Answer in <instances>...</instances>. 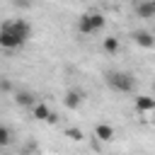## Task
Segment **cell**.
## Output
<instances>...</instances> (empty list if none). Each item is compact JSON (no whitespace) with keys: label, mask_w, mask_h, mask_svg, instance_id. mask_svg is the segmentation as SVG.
Here are the masks:
<instances>
[{"label":"cell","mask_w":155,"mask_h":155,"mask_svg":"<svg viewBox=\"0 0 155 155\" xmlns=\"http://www.w3.org/2000/svg\"><path fill=\"white\" fill-rule=\"evenodd\" d=\"M104 82L114 90V92H131L136 87V78L126 70H109L104 73Z\"/></svg>","instance_id":"cell-1"},{"label":"cell","mask_w":155,"mask_h":155,"mask_svg":"<svg viewBox=\"0 0 155 155\" xmlns=\"http://www.w3.org/2000/svg\"><path fill=\"white\" fill-rule=\"evenodd\" d=\"M102 27H104V15H99V12H87L78 19V31L80 34H94Z\"/></svg>","instance_id":"cell-2"},{"label":"cell","mask_w":155,"mask_h":155,"mask_svg":"<svg viewBox=\"0 0 155 155\" xmlns=\"http://www.w3.org/2000/svg\"><path fill=\"white\" fill-rule=\"evenodd\" d=\"M22 44H24V39H22L19 34H15L7 24H2V27H0V46H2V48L12 51V48H19Z\"/></svg>","instance_id":"cell-3"},{"label":"cell","mask_w":155,"mask_h":155,"mask_svg":"<svg viewBox=\"0 0 155 155\" xmlns=\"http://www.w3.org/2000/svg\"><path fill=\"white\" fill-rule=\"evenodd\" d=\"M5 24H7L15 34H19L24 41L31 36V27H29V22H27V19H10V22H5Z\"/></svg>","instance_id":"cell-4"},{"label":"cell","mask_w":155,"mask_h":155,"mask_svg":"<svg viewBox=\"0 0 155 155\" xmlns=\"http://www.w3.org/2000/svg\"><path fill=\"white\" fill-rule=\"evenodd\" d=\"M131 39H133L138 46H143V48H155V36H153L150 31H145V29H136V31L131 34Z\"/></svg>","instance_id":"cell-5"},{"label":"cell","mask_w":155,"mask_h":155,"mask_svg":"<svg viewBox=\"0 0 155 155\" xmlns=\"http://www.w3.org/2000/svg\"><path fill=\"white\" fill-rule=\"evenodd\" d=\"M94 136H97L99 140L109 143V140L116 138V131H114V126H109V124H97V126H94Z\"/></svg>","instance_id":"cell-6"},{"label":"cell","mask_w":155,"mask_h":155,"mask_svg":"<svg viewBox=\"0 0 155 155\" xmlns=\"http://www.w3.org/2000/svg\"><path fill=\"white\" fill-rule=\"evenodd\" d=\"M82 97H85V92H82V90H70V92L65 94L63 104H65L68 109H78V107L82 104Z\"/></svg>","instance_id":"cell-7"},{"label":"cell","mask_w":155,"mask_h":155,"mask_svg":"<svg viewBox=\"0 0 155 155\" xmlns=\"http://www.w3.org/2000/svg\"><path fill=\"white\" fill-rule=\"evenodd\" d=\"M136 109H138V111H155V97L138 94V97H136Z\"/></svg>","instance_id":"cell-8"},{"label":"cell","mask_w":155,"mask_h":155,"mask_svg":"<svg viewBox=\"0 0 155 155\" xmlns=\"http://www.w3.org/2000/svg\"><path fill=\"white\" fill-rule=\"evenodd\" d=\"M136 15L138 17H155V0H143L136 5Z\"/></svg>","instance_id":"cell-9"},{"label":"cell","mask_w":155,"mask_h":155,"mask_svg":"<svg viewBox=\"0 0 155 155\" xmlns=\"http://www.w3.org/2000/svg\"><path fill=\"white\" fill-rule=\"evenodd\" d=\"M15 102H17L19 107H34V104H36V97H34L29 90H19V92L15 94Z\"/></svg>","instance_id":"cell-10"},{"label":"cell","mask_w":155,"mask_h":155,"mask_svg":"<svg viewBox=\"0 0 155 155\" xmlns=\"http://www.w3.org/2000/svg\"><path fill=\"white\" fill-rule=\"evenodd\" d=\"M34 119H39V121H48L51 119V111H48V107L44 102H36L34 104Z\"/></svg>","instance_id":"cell-11"},{"label":"cell","mask_w":155,"mask_h":155,"mask_svg":"<svg viewBox=\"0 0 155 155\" xmlns=\"http://www.w3.org/2000/svg\"><path fill=\"white\" fill-rule=\"evenodd\" d=\"M12 143V131L7 126H0V148H7Z\"/></svg>","instance_id":"cell-12"},{"label":"cell","mask_w":155,"mask_h":155,"mask_svg":"<svg viewBox=\"0 0 155 155\" xmlns=\"http://www.w3.org/2000/svg\"><path fill=\"white\" fill-rule=\"evenodd\" d=\"M104 51L107 53H116L119 51V39L116 36H107L104 39Z\"/></svg>","instance_id":"cell-13"},{"label":"cell","mask_w":155,"mask_h":155,"mask_svg":"<svg viewBox=\"0 0 155 155\" xmlns=\"http://www.w3.org/2000/svg\"><path fill=\"white\" fill-rule=\"evenodd\" d=\"M65 136H68L70 140H78V143H80V140L85 138V133H82L80 128H68V131H65Z\"/></svg>","instance_id":"cell-14"},{"label":"cell","mask_w":155,"mask_h":155,"mask_svg":"<svg viewBox=\"0 0 155 155\" xmlns=\"http://www.w3.org/2000/svg\"><path fill=\"white\" fill-rule=\"evenodd\" d=\"M0 90H2V92H10V90H12V82H10L7 78H0Z\"/></svg>","instance_id":"cell-15"}]
</instances>
